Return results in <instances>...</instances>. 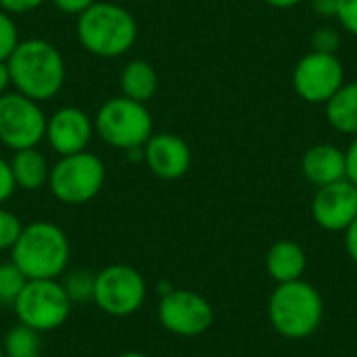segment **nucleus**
<instances>
[{"label": "nucleus", "instance_id": "nucleus-1", "mask_svg": "<svg viewBox=\"0 0 357 357\" xmlns=\"http://www.w3.org/2000/svg\"><path fill=\"white\" fill-rule=\"evenodd\" d=\"M10 84L19 94L42 102L54 98L65 84V61L61 50L42 38H29L17 44L6 61Z\"/></svg>", "mask_w": 357, "mask_h": 357}, {"label": "nucleus", "instance_id": "nucleus-2", "mask_svg": "<svg viewBox=\"0 0 357 357\" xmlns=\"http://www.w3.org/2000/svg\"><path fill=\"white\" fill-rule=\"evenodd\" d=\"M69 238L61 226L52 222H31L23 226L10 261L27 280H59L69 264Z\"/></svg>", "mask_w": 357, "mask_h": 357}, {"label": "nucleus", "instance_id": "nucleus-3", "mask_svg": "<svg viewBox=\"0 0 357 357\" xmlns=\"http://www.w3.org/2000/svg\"><path fill=\"white\" fill-rule=\"evenodd\" d=\"M75 33L84 50L90 54L115 59L134 46L138 38V23L128 8L100 0L77 15Z\"/></svg>", "mask_w": 357, "mask_h": 357}, {"label": "nucleus", "instance_id": "nucleus-4", "mask_svg": "<svg viewBox=\"0 0 357 357\" xmlns=\"http://www.w3.org/2000/svg\"><path fill=\"white\" fill-rule=\"evenodd\" d=\"M268 318L272 328L284 339L312 337L324 318V301L320 293L305 280L278 284L268 301Z\"/></svg>", "mask_w": 357, "mask_h": 357}, {"label": "nucleus", "instance_id": "nucleus-5", "mask_svg": "<svg viewBox=\"0 0 357 357\" xmlns=\"http://www.w3.org/2000/svg\"><path fill=\"white\" fill-rule=\"evenodd\" d=\"M94 132L113 149H138L153 136V117L144 102L115 96L98 109Z\"/></svg>", "mask_w": 357, "mask_h": 357}, {"label": "nucleus", "instance_id": "nucleus-6", "mask_svg": "<svg viewBox=\"0 0 357 357\" xmlns=\"http://www.w3.org/2000/svg\"><path fill=\"white\" fill-rule=\"evenodd\" d=\"M105 163L88 151L65 155L50 167L48 186L56 201L65 205H84L105 186Z\"/></svg>", "mask_w": 357, "mask_h": 357}, {"label": "nucleus", "instance_id": "nucleus-7", "mask_svg": "<svg viewBox=\"0 0 357 357\" xmlns=\"http://www.w3.org/2000/svg\"><path fill=\"white\" fill-rule=\"evenodd\" d=\"M71 305L61 280H27L13 303L17 320L38 333L61 328L71 314Z\"/></svg>", "mask_w": 357, "mask_h": 357}, {"label": "nucleus", "instance_id": "nucleus-8", "mask_svg": "<svg viewBox=\"0 0 357 357\" xmlns=\"http://www.w3.org/2000/svg\"><path fill=\"white\" fill-rule=\"evenodd\" d=\"M144 299L146 282L136 268L126 264H113L96 274L92 301L107 316L128 318L142 307Z\"/></svg>", "mask_w": 357, "mask_h": 357}, {"label": "nucleus", "instance_id": "nucleus-9", "mask_svg": "<svg viewBox=\"0 0 357 357\" xmlns=\"http://www.w3.org/2000/svg\"><path fill=\"white\" fill-rule=\"evenodd\" d=\"M46 119L40 105L19 92L0 96V142L10 151L36 149L46 136Z\"/></svg>", "mask_w": 357, "mask_h": 357}, {"label": "nucleus", "instance_id": "nucleus-10", "mask_svg": "<svg viewBox=\"0 0 357 357\" xmlns=\"http://www.w3.org/2000/svg\"><path fill=\"white\" fill-rule=\"evenodd\" d=\"M157 316L159 324L176 337H199L213 324L211 303L203 295L184 289L161 295Z\"/></svg>", "mask_w": 357, "mask_h": 357}, {"label": "nucleus", "instance_id": "nucleus-11", "mask_svg": "<svg viewBox=\"0 0 357 357\" xmlns=\"http://www.w3.org/2000/svg\"><path fill=\"white\" fill-rule=\"evenodd\" d=\"M345 71L337 54L310 52L305 54L293 73V86L297 94L307 102H328L331 96L345 84Z\"/></svg>", "mask_w": 357, "mask_h": 357}, {"label": "nucleus", "instance_id": "nucleus-12", "mask_svg": "<svg viewBox=\"0 0 357 357\" xmlns=\"http://www.w3.org/2000/svg\"><path fill=\"white\" fill-rule=\"evenodd\" d=\"M312 215L316 224L328 232H345L357 218V186L347 178L335 184L320 186L314 203Z\"/></svg>", "mask_w": 357, "mask_h": 357}, {"label": "nucleus", "instance_id": "nucleus-13", "mask_svg": "<svg viewBox=\"0 0 357 357\" xmlns=\"http://www.w3.org/2000/svg\"><path fill=\"white\" fill-rule=\"evenodd\" d=\"M94 134V121L77 107H63L46 119V140L61 157L88 149Z\"/></svg>", "mask_w": 357, "mask_h": 357}, {"label": "nucleus", "instance_id": "nucleus-14", "mask_svg": "<svg viewBox=\"0 0 357 357\" xmlns=\"http://www.w3.org/2000/svg\"><path fill=\"white\" fill-rule=\"evenodd\" d=\"M142 151L146 167L161 180H178L190 169V146L176 134H153Z\"/></svg>", "mask_w": 357, "mask_h": 357}, {"label": "nucleus", "instance_id": "nucleus-15", "mask_svg": "<svg viewBox=\"0 0 357 357\" xmlns=\"http://www.w3.org/2000/svg\"><path fill=\"white\" fill-rule=\"evenodd\" d=\"M301 169L303 176L318 188L335 184L339 180H345V153L333 144H316L305 151Z\"/></svg>", "mask_w": 357, "mask_h": 357}, {"label": "nucleus", "instance_id": "nucleus-16", "mask_svg": "<svg viewBox=\"0 0 357 357\" xmlns=\"http://www.w3.org/2000/svg\"><path fill=\"white\" fill-rule=\"evenodd\" d=\"M307 268L305 251L295 241H278L268 249L266 255V270L272 280L278 284L301 280Z\"/></svg>", "mask_w": 357, "mask_h": 357}, {"label": "nucleus", "instance_id": "nucleus-17", "mask_svg": "<svg viewBox=\"0 0 357 357\" xmlns=\"http://www.w3.org/2000/svg\"><path fill=\"white\" fill-rule=\"evenodd\" d=\"M8 163H10L17 188L31 192V190H40L42 186L48 184L50 165L38 149L15 151V155Z\"/></svg>", "mask_w": 357, "mask_h": 357}, {"label": "nucleus", "instance_id": "nucleus-18", "mask_svg": "<svg viewBox=\"0 0 357 357\" xmlns=\"http://www.w3.org/2000/svg\"><path fill=\"white\" fill-rule=\"evenodd\" d=\"M119 84H121V92H123L121 96L146 105L155 96L157 86H159V79H157L155 67L149 61L134 59V61H130L123 67L121 77H119Z\"/></svg>", "mask_w": 357, "mask_h": 357}, {"label": "nucleus", "instance_id": "nucleus-19", "mask_svg": "<svg viewBox=\"0 0 357 357\" xmlns=\"http://www.w3.org/2000/svg\"><path fill=\"white\" fill-rule=\"evenodd\" d=\"M326 117L339 132L357 134V82L343 84L326 102Z\"/></svg>", "mask_w": 357, "mask_h": 357}, {"label": "nucleus", "instance_id": "nucleus-20", "mask_svg": "<svg viewBox=\"0 0 357 357\" xmlns=\"http://www.w3.org/2000/svg\"><path fill=\"white\" fill-rule=\"evenodd\" d=\"M0 345H2L4 357H40V351H42L40 333L21 322L6 331Z\"/></svg>", "mask_w": 357, "mask_h": 357}, {"label": "nucleus", "instance_id": "nucleus-21", "mask_svg": "<svg viewBox=\"0 0 357 357\" xmlns=\"http://www.w3.org/2000/svg\"><path fill=\"white\" fill-rule=\"evenodd\" d=\"M59 280H61V287L65 289L71 303L92 301L96 274L88 272V270H71V272H65Z\"/></svg>", "mask_w": 357, "mask_h": 357}, {"label": "nucleus", "instance_id": "nucleus-22", "mask_svg": "<svg viewBox=\"0 0 357 357\" xmlns=\"http://www.w3.org/2000/svg\"><path fill=\"white\" fill-rule=\"evenodd\" d=\"M25 284V274L13 261L0 264V305H13Z\"/></svg>", "mask_w": 357, "mask_h": 357}, {"label": "nucleus", "instance_id": "nucleus-23", "mask_svg": "<svg viewBox=\"0 0 357 357\" xmlns=\"http://www.w3.org/2000/svg\"><path fill=\"white\" fill-rule=\"evenodd\" d=\"M19 42L21 40H19L17 23L6 10L0 8V61H8V56L13 54Z\"/></svg>", "mask_w": 357, "mask_h": 357}, {"label": "nucleus", "instance_id": "nucleus-24", "mask_svg": "<svg viewBox=\"0 0 357 357\" xmlns=\"http://www.w3.org/2000/svg\"><path fill=\"white\" fill-rule=\"evenodd\" d=\"M21 230H23L21 220L13 211L0 207V251H10L15 247Z\"/></svg>", "mask_w": 357, "mask_h": 357}, {"label": "nucleus", "instance_id": "nucleus-25", "mask_svg": "<svg viewBox=\"0 0 357 357\" xmlns=\"http://www.w3.org/2000/svg\"><path fill=\"white\" fill-rule=\"evenodd\" d=\"M341 46V38L337 29L333 27H320L312 36V48L314 52H324V54H335Z\"/></svg>", "mask_w": 357, "mask_h": 357}, {"label": "nucleus", "instance_id": "nucleus-26", "mask_svg": "<svg viewBox=\"0 0 357 357\" xmlns=\"http://www.w3.org/2000/svg\"><path fill=\"white\" fill-rule=\"evenodd\" d=\"M337 19L349 33L357 36V0H341Z\"/></svg>", "mask_w": 357, "mask_h": 357}, {"label": "nucleus", "instance_id": "nucleus-27", "mask_svg": "<svg viewBox=\"0 0 357 357\" xmlns=\"http://www.w3.org/2000/svg\"><path fill=\"white\" fill-rule=\"evenodd\" d=\"M15 188H17V184H15V178H13L10 163L0 157V205L6 203L13 197Z\"/></svg>", "mask_w": 357, "mask_h": 357}, {"label": "nucleus", "instance_id": "nucleus-28", "mask_svg": "<svg viewBox=\"0 0 357 357\" xmlns=\"http://www.w3.org/2000/svg\"><path fill=\"white\" fill-rule=\"evenodd\" d=\"M46 0H0V8L6 10L8 15H23V13L36 10Z\"/></svg>", "mask_w": 357, "mask_h": 357}, {"label": "nucleus", "instance_id": "nucleus-29", "mask_svg": "<svg viewBox=\"0 0 357 357\" xmlns=\"http://www.w3.org/2000/svg\"><path fill=\"white\" fill-rule=\"evenodd\" d=\"M96 0H52V4L61 10V13H65V15H82L84 10H88L92 4H94Z\"/></svg>", "mask_w": 357, "mask_h": 357}, {"label": "nucleus", "instance_id": "nucleus-30", "mask_svg": "<svg viewBox=\"0 0 357 357\" xmlns=\"http://www.w3.org/2000/svg\"><path fill=\"white\" fill-rule=\"evenodd\" d=\"M345 167H347L345 178L357 186V138L351 142V146L345 153Z\"/></svg>", "mask_w": 357, "mask_h": 357}, {"label": "nucleus", "instance_id": "nucleus-31", "mask_svg": "<svg viewBox=\"0 0 357 357\" xmlns=\"http://www.w3.org/2000/svg\"><path fill=\"white\" fill-rule=\"evenodd\" d=\"M341 0H312V6L322 17H337Z\"/></svg>", "mask_w": 357, "mask_h": 357}, {"label": "nucleus", "instance_id": "nucleus-32", "mask_svg": "<svg viewBox=\"0 0 357 357\" xmlns=\"http://www.w3.org/2000/svg\"><path fill=\"white\" fill-rule=\"evenodd\" d=\"M345 247H347V253L354 259V264H357V218L345 230Z\"/></svg>", "mask_w": 357, "mask_h": 357}, {"label": "nucleus", "instance_id": "nucleus-33", "mask_svg": "<svg viewBox=\"0 0 357 357\" xmlns=\"http://www.w3.org/2000/svg\"><path fill=\"white\" fill-rule=\"evenodd\" d=\"M8 86H10V73H8V65H6V61H0V96H2V94H6Z\"/></svg>", "mask_w": 357, "mask_h": 357}, {"label": "nucleus", "instance_id": "nucleus-34", "mask_svg": "<svg viewBox=\"0 0 357 357\" xmlns=\"http://www.w3.org/2000/svg\"><path fill=\"white\" fill-rule=\"evenodd\" d=\"M268 4H272V6H276V8H289V6H295V4H299L301 0H266Z\"/></svg>", "mask_w": 357, "mask_h": 357}, {"label": "nucleus", "instance_id": "nucleus-35", "mask_svg": "<svg viewBox=\"0 0 357 357\" xmlns=\"http://www.w3.org/2000/svg\"><path fill=\"white\" fill-rule=\"evenodd\" d=\"M117 357H151L146 354H138V351H128V354H119Z\"/></svg>", "mask_w": 357, "mask_h": 357}, {"label": "nucleus", "instance_id": "nucleus-36", "mask_svg": "<svg viewBox=\"0 0 357 357\" xmlns=\"http://www.w3.org/2000/svg\"><path fill=\"white\" fill-rule=\"evenodd\" d=\"M0 357H4V351H2V345H0Z\"/></svg>", "mask_w": 357, "mask_h": 357}]
</instances>
